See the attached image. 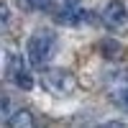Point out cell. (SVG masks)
<instances>
[{
    "label": "cell",
    "mask_w": 128,
    "mask_h": 128,
    "mask_svg": "<svg viewBox=\"0 0 128 128\" xmlns=\"http://www.w3.org/2000/svg\"><path fill=\"white\" fill-rule=\"evenodd\" d=\"M10 102L5 100V98H0V123H5V120H10Z\"/></svg>",
    "instance_id": "cell-9"
},
{
    "label": "cell",
    "mask_w": 128,
    "mask_h": 128,
    "mask_svg": "<svg viewBox=\"0 0 128 128\" xmlns=\"http://www.w3.org/2000/svg\"><path fill=\"white\" fill-rule=\"evenodd\" d=\"M18 5L23 10H44L51 5V0H18Z\"/></svg>",
    "instance_id": "cell-8"
},
{
    "label": "cell",
    "mask_w": 128,
    "mask_h": 128,
    "mask_svg": "<svg viewBox=\"0 0 128 128\" xmlns=\"http://www.w3.org/2000/svg\"><path fill=\"white\" fill-rule=\"evenodd\" d=\"M56 20L59 23H67V26H80L82 20H87V10H82L80 5H67L64 10H59L56 13Z\"/></svg>",
    "instance_id": "cell-6"
},
{
    "label": "cell",
    "mask_w": 128,
    "mask_h": 128,
    "mask_svg": "<svg viewBox=\"0 0 128 128\" xmlns=\"http://www.w3.org/2000/svg\"><path fill=\"white\" fill-rule=\"evenodd\" d=\"M100 54L105 56V59H110V62H128V49L123 46V44H118V41H113V38H102L100 41Z\"/></svg>",
    "instance_id": "cell-5"
},
{
    "label": "cell",
    "mask_w": 128,
    "mask_h": 128,
    "mask_svg": "<svg viewBox=\"0 0 128 128\" xmlns=\"http://www.w3.org/2000/svg\"><path fill=\"white\" fill-rule=\"evenodd\" d=\"M100 20H102L110 31L126 28V23H128V8H126V3H123V0H110V3L102 8Z\"/></svg>",
    "instance_id": "cell-4"
},
{
    "label": "cell",
    "mask_w": 128,
    "mask_h": 128,
    "mask_svg": "<svg viewBox=\"0 0 128 128\" xmlns=\"http://www.w3.org/2000/svg\"><path fill=\"white\" fill-rule=\"evenodd\" d=\"M10 128H36V118H34V113L31 110H16L13 115H10V120H8Z\"/></svg>",
    "instance_id": "cell-7"
},
{
    "label": "cell",
    "mask_w": 128,
    "mask_h": 128,
    "mask_svg": "<svg viewBox=\"0 0 128 128\" xmlns=\"http://www.w3.org/2000/svg\"><path fill=\"white\" fill-rule=\"evenodd\" d=\"M41 82L44 87L54 95H72L77 90V77L69 72V69H62V67H54V69H46L41 74Z\"/></svg>",
    "instance_id": "cell-2"
},
{
    "label": "cell",
    "mask_w": 128,
    "mask_h": 128,
    "mask_svg": "<svg viewBox=\"0 0 128 128\" xmlns=\"http://www.w3.org/2000/svg\"><path fill=\"white\" fill-rule=\"evenodd\" d=\"M54 49H56V34L49 28H38L26 41V59L31 67L44 69L49 64V59L54 56Z\"/></svg>",
    "instance_id": "cell-1"
},
{
    "label": "cell",
    "mask_w": 128,
    "mask_h": 128,
    "mask_svg": "<svg viewBox=\"0 0 128 128\" xmlns=\"http://www.w3.org/2000/svg\"><path fill=\"white\" fill-rule=\"evenodd\" d=\"M8 18H10L8 5H5V3H0V26H5V23H8Z\"/></svg>",
    "instance_id": "cell-10"
},
{
    "label": "cell",
    "mask_w": 128,
    "mask_h": 128,
    "mask_svg": "<svg viewBox=\"0 0 128 128\" xmlns=\"http://www.w3.org/2000/svg\"><path fill=\"white\" fill-rule=\"evenodd\" d=\"M105 90L115 105L128 110V72H110L105 77Z\"/></svg>",
    "instance_id": "cell-3"
},
{
    "label": "cell",
    "mask_w": 128,
    "mask_h": 128,
    "mask_svg": "<svg viewBox=\"0 0 128 128\" xmlns=\"http://www.w3.org/2000/svg\"><path fill=\"white\" fill-rule=\"evenodd\" d=\"M80 3H82V0H64V5H72V8H74V5H80Z\"/></svg>",
    "instance_id": "cell-11"
}]
</instances>
